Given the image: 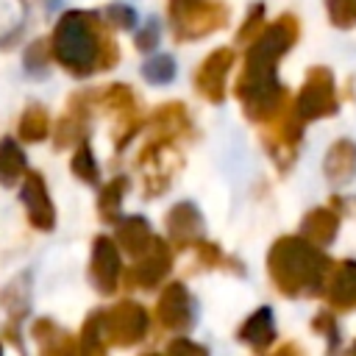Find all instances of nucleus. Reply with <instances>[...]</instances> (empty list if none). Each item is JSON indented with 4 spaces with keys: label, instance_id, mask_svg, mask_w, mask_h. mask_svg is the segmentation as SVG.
I'll use <instances>...</instances> for the list:
<instances>
[{
    "label": "nucleus",
    "instance_id": "1",
    "mask_svg": "<svg viewBox=\"0 0 356 356\" xmlns=\"http://www.w3.org/2000/svg\"><path fill=\"white\" fill-rule=\"evenodd\" d=\"M298 39L300 19L286 11L278 19L267 22L259 31V36L250 44H245V58L234 81V95L242 106V114L250 122L264 125L292 100L284 83L278 81V61L295 47Z\"/></svg>",
    "mask_w": 356,
    "mask_h": 356
},
{
    "label": "nucleus",
    "instance_id": "2",
    "mask_svg": "<svg viewBox=\"0 0 356 356\" xmlns=\"http://www.w3.org/2000/svg\"><path fill=\"white\" fill-rule=\"evenodd\" d=\"M53 58L72 78H89L95 72L111 70L120 61V47L111 25L97 11H64L50 36Z\"/></svg>",
    "mask_w": 356,
    "mask_h": 356
},
{
    "label": "nucleus",
    "instance_id": "3",
    "mask_svg": "<svg viewBox=\"0 0 356 356\" xmlns=\"http://www.w3.org/2000/svg\"><path fill=\"white\" fill-rule=\"evenodd\" d=\"M334 259L325 248L303 239L300 234L278 236L267 250V275L284 298H320Z\"/></svg>",
    "mask_w": 356,
    "mask_h": 356
},
{
    "label": "nucleus",
    "instance_id": "4",
    "mask_svg": "<svg viewBox=\"0 0 356 356\" xmlns=\"http://www.w3.org/2000/svg\"><path fill=\"white\" fill-rule=\"evenodd\" d=\"M175 42H195L225 28L231 11L222 0H167Z\"/></svg>",
    "mask_w": 356,
    "mask_h": 356
},
{
    "label": "nucleus",
    "instance_id": "5",
    "mask_svg": "<svg viewBox=\"0 0 356 356\" xmlns=\"http://www.w3.org/2000/svg\"><path fill=\"white\" fill-rule=\"evenodd\" d=\"M292 108L306 125L314 122V120L334 117L339 111V95H337L334 72L328 67H323V64L309 67L298 95L292 97Z\"/></svg>",
    "mask_w": 356,
    "mask_h": 356
},
{
    "label": "nucleus",
    "instance_id": "6",
    "mask_svg": "<svg viewBox=\"0 0 356 356\" xmlns=\"http://www.w3.org/2000/svg\"><path fill=\"white\" fill-rule=\"evenodd\" d=\"M261 145L267 150V156L273 159V164L278 167V172H286L295 159H298V147L303 142V128L306 122L295 114L292 108V100L273 117L261 125Z\"/></svg>",
    "mask_w": 356,
    "mask_h": 356
},
{
    "label": "nucleus",
    "instance_id": "7",
    "mask_svg": "<svg viewBox=\"0 0 356 356\" xmlns=\"http://www.w3.org/2000/svg\"><path fill=\"white\" fill-rule=\"evenodd\" d=\"M136 167L142 172V195L145 197H156L164 195L175 170L181 167V153L175 147L172 139H161V136H150V142L139 150Z\"/></svg>",
    "mask_w": 356,
    "mask_h": 356
},
{
    "label": "nucleus",
    "instance_id": "8",
    "mask_svg": "<svg viewBox=\"0 0 356 356\" xmlns=\"http://www.w3.org/2000/svg\"><path fill=\"white\" fill-rule=\"evenodd\" d=\"M103 331L108 348H134L150 331V312L139 300H117L111 309H103Z\"/></svg>",
    "mask_w": 356,
    "mask_h": 356
},
{
    "label": "nucleus",
    "instance_id": "9",
    "mask_svg": "<svg viewBox=\"0 0 356 356\" xmlns=\"http://www.w3.org/2000/svg\"><path fill=\"white\" fill-rule=\"evenodd\" d=\"M172 253L175 250H172V245L167 239L153 236L147 250H142L136 256V261L125 270V284L131 289H145V292L156 289L172 270Z\"/></svg>",
    "mask_w": 356,
    "mask_h": 356
},
{
    "label": "nucleus",
    "instance_id": "10",
    "mask_svg": "<svg viewBox=\"0 0 356 356\" xmlns=\"http://www.w3.org/2000/svg\"><path fill=\"white\" fill-rule=\"evenodd\" d=\"M234 61H236V50L234 47H214L197 64V70L192 75V86L206 103L220 106L225 100V81H228V72H231Z\"/></svg>",
    "mask_w": 356,
    "mask_h": 356
},
{
    "label": "nucleus",
    "instance_id": "11",
    "mask_svg": "<svg viewBox=\"0 0 356 356\" xmlns=\"http://www.w3.org/2000/svg\"><path fill=\"white\" fill-rule=\"evenodd\" d=\"M156 320H159L161 328L175 331V334L192 331V325H195V320H197V312H195V300H192L189 289H186L181 281H172V284H167V286L159 292V300H156Z\"/></svg>",
    "mask_w": 356,
    "mask_h": 356
},
{
    "label": "nucleus",
    "instance_id": "12",
    "mask_svg": "<svg viewBox=\"0 0 356 356\" xmlns=\"http://www.w3.org/2000/svg\"><path fill=\"white\" fill-rule=\"evenodd\" d=\"M92 286L97 295H111L120 286L122 278V259H120V248L111 236L97 234L92 242V259H89V270H86Z\"/></svg>",
    "mask_w": 356,
    "mask_h": 356
},
{
    "label": "nucleus",
    "instance_id": "13",
    "mask_svg": "<svg viewBox=\"0 0 356 356\" xmlns=\"http://www.w3.org/2000/svg\"><path fill=\"white\" fill-rule=\"evenodd\" d=\"M19 200L25 206V217H28L31 228H36V231H53L56 228V206L50 200V192H47L42 172L25 170L22 184H19Z\"/></svg>",
    "mask_w": 356,
    "mask_h": 356
},
{
    "label": "nucleus",
    "instance_id": "14",
    "mask_svg": "<svg viewBox=\"0 0 356 356\" xmlns=\"http://www.w3.org/2000/svg\"><path fill=\"white\" fill-rule=\"evenodd\" d=\"M164 225H167V236H170L172 250H186L203 234V214L192 200H178L175 206L167 209Z\"/></svg>",
    "mask_w": 356,
    "mask_h": 356
},
{
    "label": "nucleus",
    "instance_id": "15",
    "mask_svg": "<svg viewBox=\"0 0 356 356\" xmlns=\"http://www.w3.org/2000/svg\"><path fill=\"white\" fill-rule=\"evenodd\" d=\"M328 309L334 312H356V261L353 259H342L331 264V273L325 278L323 295Z\"/></svg>",
    "mask_w": 356,
    "mask_h": 356
},
{
    "label": "nucleus",
    "instance_id": "16",
    "mask_svg": "<svg viewBox=\"0 0 356 356\" xmlns=\"http://www.w3.org/2000/svg\"><path fill=\"white\" fill-rule=\"evenodd\" d=\"M89 108H92V95H72L67 108H64V117L58 120L56 125V134H53V145L56 150H64L70 145H78L81 139H86V128H89Z\"/></svg>",
    "mask_w": 356,
    "mask_h": 356
},
{
    "label": "nucleus",
    "instance_id": "17",
    "mask_svg": "<svg viewBox=\"0 0 356 356\" xmlns=\"http://www.w3.org/2000/svg\"><path fill=\"white\" fill-rule=\"evenodd\" d=\"M323 175L331 186H345L356 178V142L337 139L323 156Z\"/></svg>",
    "mask_w": 356,
    "mask_h": 356
},
{
    "label": "nucleus",
    "instance_id": "18",
    "mask_svg": "<svg viewBox=\"0 0 356 356\" xmlns=\"http://www.w3.org/2000/svg\"><path fill=\"white\" fill-rule=\"evenodd\" d=\"M150 134L161 139H172V142H178L181 136H192L195 128H192V117L186 106L181 100L161 103L150 117Z\"/></svg>",
    "mask_w": 356,
    "mask_h": 356
},
{
    "label": "nucleus",
    "instance_id": "19",
    "mask_svg": "<svg viewBox=\"0 0 356 356\" xmlns=\"http://www.w3.org/2000/svg\"><path fill=\"white\" fill-rule=\"evenodd\" d=\"M275 317L270 306H259L253 314L245 317V323L236 328V339L242 345H248L256 353H267L275 342Z\"/></svg>",
    "mask_w": 356,
    "mask_h": 356
},
{
    "label": "nucleus",
    "instance_id": "20",
    "mask_svg": "<svg viewBox=\"0 0 356 356\" xmlns=\"http://www.w3.org/2000/svg\"><path fill=\"white\" fill-rule=\"evenodd\" d=\"M339 222H342V217L331 206H314V209H309L303 214L298 234L303 239L320 245V248H328L337 239V234H339Z\"/></svg>",
    "mask_w": 356,
    "mask_h": 356
},
{
    "label": "nucleus",
    "instance_id": "21",
    "mask_svg": "<svg viewBox=\"0 0 356 356\" xmlns=\"http://www.w3.org/2000/svg\"><path fill=\"white\" fill-rule=\"evenodd\" d=\"M31 337L39 348L42 356H70L78 350V342L70 337V331H64L56 320L50 317H39L31 325Z\"/></svg>",
    "mask_w": 356,
    "mask_h": 356
},
{
    "label": "nucleus",
    "instance_id": "22",
    "mask_svg": "<svg viewBox=\"0 0 356 356\" xmlns=\"http://www.w3.org/2000/svg\"><path fill=\"white\" fill-rule=\"evenodd\" d=\"M114 222H117L114 225V242H117V248L122 253H128V256L136 259L142 250H147V245L153 239V231H150L147 217L131 214V217H117Z\"/></svg>",
    "mask_w": 356,
    "mask_h": 356
},
{
    "label": "nucleus",
    "instance_id": "23",
    "mask_svg": "<svg viewBox=\"0 0 356 356\" xmlns=\"http://www.w3.org/2000/svg\"><path fill=\"white\" fill-rule=\"evenodd\" d=\"M0 306L8 314V323H19L31 309V273L14 275L0 289Z\"/></svg>",
    "mask_w": 356,
    "mask_h": 356
},
{
    "label": "nucleus",
    "instance_id": "24",
    "mask_svg": "<svg viewBox=\"0 0 356 356\" xmlns=\"http://www.w3.org/2000/svg\"><path fill=\"white\" fill-rule=\"evenodd\" d=\"M92 100H95L97 106H103L106 111H114V114L120 117V122L139 117V100H136V95H134L125 83L103 86L97 95H92Z\"/></svg>",
    "mask_w": 356,
    "mask_h": 356
},
{
    "label": "nucleus",
    "instance_id": "25",
    "mask_svg": "<svg viewBox=\"0 0 356 356\" xmlns=\"http://www.w3.org/2000/svg\"><path fill=\"white\" fill-rule=\"evenodd\" d=\"M17 136L28 145H36V142H44L50 136V117L44 111V106L39 103H31L19 120H17Z\"/></svg>",
    "mask_w": 356,
    "mask_h": 356
},
{
    "label": "nucleus",
    "instance_id": "26",
    "mask_svg": "<svg viewBox=\"0 0 356 356\" xmlns=\"http://www.w3.org/2000/svg\"><path fill=\"white\" fill-rule=\"evenodd\" d=\"M78 350L89 356H103L108 350L106 331H103V309H92L89 317L83 320L81 334H78Z\"/></svg>",
    "mask_w": 356,
    "mask_h": 356
},
{
    "label": "nucleus",
    "instance_id": "27",
    "mask_svg": "<svg viewBox=\"0 0 356 356\" xmlns=\"http://www.w3.org/2000/svg\"><path fill=\"white\" fill-rule=\"evenodd\" d=\"M25 175V153L22 147L6 136L0 139V186H14Z\"/></svg>",
    "mask_w": 356,
    "mask_h": 356
},
{
    "label": "nucleus",
    "instance_id": "28",
    "mask_svg": "<svg viewBox=\"0 0 356 356\" xmlns=\"http://www.w3.org/2000/svg\"><path fill=\"white\" fill-rule=\"evenodd\" d=\"M128 192V178L125 175H117L111 178L108 184H103L100 195H97V214L108 222H114L120 217V209H122V197Z\"/></svg>",
    "mask_w": 356,
    "mask_h": 356
},
{
    "label": "nucleus",
    "instance_id": "29",
    "mask_svg": "<svg viewBox=\"0 0 356 356\" xmlns=\"http://www.w3.org/2000/svg\"><path fill=\"white\" fill-rule=\"evenodd\" d=\"M192 248H195V253H197L200 267H206V270H234L236 275L245 273V267H242L236 259L225 256V253L220 250V245H214V242H209V239H197Z\"/></svg>",
    "mask_w": 356,
    "mask_h": 356
},
{
    "label": "nucleus",
    "instance_id": "30",
    "mask_svg": "<svg viewBox=\"0 0 356 356\" xmlns=\"http://www.w3.org/2000/svg\"><path fill=\"white\" fill-rule=\"evenodd\" d=\"M70 170H72V175H75L78 181H83V184H97L100 167H97L95 153H92V145H89L86 139H81V142L75 145V150H72V156H70Z\"/></svg>",
    "mask_w": 356,
    "mask_h": 356
},
{
    "label": "nucleus",
    "instance_id": "31",
    "mask_svg": "<svg viewBox=\"0 0 356 356\" xmlns=\"http://www.w3.org/2000/svg\"><path fill=\"white\" fill-rule=\"evenodd\" d=\"M142 78H145L147 83H153V86L170 83V81L175 78V61H172V56L159 53V56L147 58V61L142 64Z\"/></svg>",
    "mask_w": 356,
    "mask_h": 356
},
{
    "label": "nucleus",
    "instance_id": "32",
    "mask_svg": "<svg viewBox=\"0 0 356 356\" xmlns=\"http://www.w3.org/2000/svg\"><path fill=\"white\" fill-rule=\"evenodd\" d=\"M312 331L314 334H320V337H325V342H328V350L334 353V350H339V345H342V337H339V320H337V312L334 309H320L314 317H312Z\"/></svg>",
    "mask_w": 356,
    "mask_h": 356
},
{
    "label": "nucleus",
    "instance_id": "33",
    "mask_svg": "<svg viewBox=\"0 0 356 356\" xmlns=\"http://www.w3.org/2000/svg\"><path fill=\"white\" fill-rule=\"evenodd\" d=\"M53 58V47H50V39H33L25 53H22V64L31 75H44L47 72V64Z\"/></svg>",
    "mask_w": 356,
    "mask_h": 356
},
{
    "label": "nucleus",
    "instance_id": "34",
    "mask_svg": "<svg viewBox=\"0 0 356 356\" xmlns=\"http://www.w3.org/2000/svg\"><path fill=\"white\" fill-rule=\"evenodd\" d=\"M267 25V11H264V3H253L250 8H248V14H245V19H242V25H239V31H236V44H250L256 36H259V31Z\"/></svg>",
    "mask_w": 356,
    "mask_h": 356
},
{
    "label": "nucleus",
    "instance_id": "35",
    "mask_svg": "<svg viewBox=\"0 0 356 356\" xmlns=\"http://www.w3.org/2000/svg\"><path fill=\"white\" fill-rule=\"evenodd\" d=\"M328 22L339 31L356 28V0H325Z\"/></svg>",
    "mask_w": 356,
    "mask_h": 356
},
{
    "label": "nucleus",
    "instance_id": "36",
    "mask_svg": "<svg viewBox=\"0 0 356 356\" xmlns=\"http://www.w3.org/2000/svg\"><path fill=\"white\" fill-rule=\"evenodd\" d=\"M103 19L111 25V28H120V31H134L136 28V8L128 6V3H108L103 8Z\"/></svg>",
    "mask_w": 356,
    "mask_h": 356
},
{
    "label": "nucleus",
    "instance_id": "37",
    "mask_svg": "<svg viewBox=\"0 0 356 356\" xmlns=\"http://www.w3.org/2000/svg\"><path fill=\"white\" fill-rule=\"evenodd\" d=\"M159 36H161V28H159V19L156 17H150L136 33H134V44H136V50H142V53H150L156 44H159Z\"/></svg>",
    "mask_w": 356,
    "mask_h": 356
},
{
    "label": "nucleus",
    "instance_id": "38",
    "mask_svg": "<svg viewBox=\"0 0 356 356\" xmlns=\"http://www.w3.org/2000/svg\"><path fill=\"white\" fill-rule=\"evenodd\" d=\"M167 353H192V356H206L209 350H206V345H197V342H192V339H186L184 334L181 337H175V339H170L167 342Z\"/></svg>",
    "mask_w": 356,
    "mask_h": 356
},
{
    "label": "nucleus",
    "instance_id": "39",
    "mask_svg": "<svg viewBox=\"0 0 356 356\" xmlns=\"http://www.w3.org/2000/svg\"><path fill=\"white\" fill-rule=\"evenodd\" d=\"M331 209L339 214V217H356V195L353 197H345V195H331L328 197Z\"/></svg>",
    "mask_w": 356,
    "mask_h": 356
},
{
    "label": "nucleus",
    "instance_id": "40",
    "mask_svg": "<svg viewBox=\"0 0 356 356\" xmlns=\"http://www.w3.org/2000/svg\"><path fill=\"white\" fill-rule=\"evenodd\" d=\"M275 353H300V348H298V345H292V342H286V345H281Z\"/></svg>",
    "mask_w": 356,
    "mask_h": 356
},
{
    "label": "nucleus",
    "instance_id": "41",
    "mask_svg": "<svg viewBox=\"0 0 356 356\" xmlns=\"http://www.w3.org/2000/svg\"><path fill=\"white\" fill-rule=\"evenodd\" d=\"M350 350H353V353H356V339H353V342H350Z\"/></svg>",
    "mask_w": 356,
    "mask_h": 356
},
{
    "label": "nucleus",
    "instance_id": "42",
    "mask_svg": "<svg viewBox=\"0 0 356 356\" xmlns=\"http://www.w3.org/2000/svg\"><path fill=\"white\" fill-rule=\"evenodd\" d=\"M0 350H3V342H0Z\"/></svg>",
    "mask_w": 356,
    "mask_h": 356
}]
</instances>
